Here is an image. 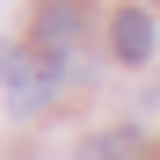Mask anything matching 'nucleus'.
<instances>
[{
	"instance_id": "1",
	"label": "nucleus",
	"mask_w": 160,
	"mask_h": 160,
	"mask_svg": "<svg viewBox=\"0 0 160 160\" xmlns=\"http://www.w3.org/2000/svg\"><path fill=\"white\" fill-rule=\"evenodd\" d=\"M80 29H88V0H37L29 8V51H44V58H66Z\"/></svg>"
},
{
	"instance_id": "2",
	"label": "nucleus",
	"mask_w": 160,
	"mask_h": 160,
	"mask_svg": "<svg viewBox=\"0 0 160 160\" xmlns=\"http://www.w3.org/2000/svg\"><path fill=\"white\" fill-rule=\"evenodd\" d=\"M153 44H160V22L146 8H117V22H109V51H117V58L124 66H146Z\"/></svg>"
}]
</instances>
